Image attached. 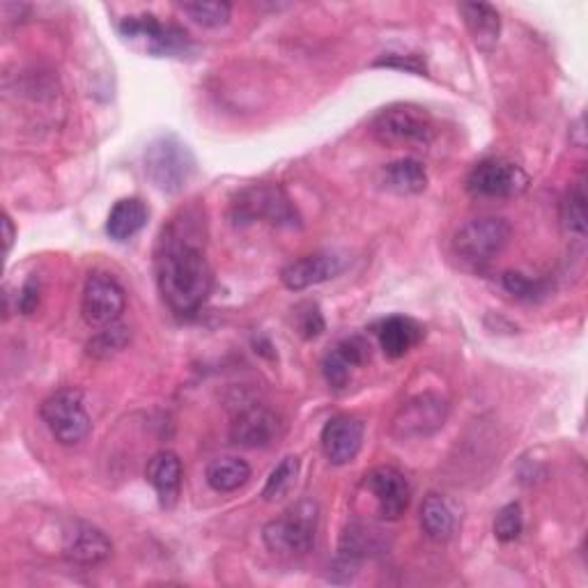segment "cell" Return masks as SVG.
Returning <instances> with one entry per match:
<instances>
[{
    "instance_id": "cell-1",
    "label": "cell",
    "mask_w": 588,
    "mask_h": 588,
    "mask_svg": "<svg viewBox=\"0 0 588 588\" xmlns=\"http://www.w3.org/2000/svg\"><path fill=\"white\" fill-rule=\"evenodd\" d=\"M157 285L168 308L178 315H193L207 302L214 274L203 247L199 218L182 212L163 228L155 253Z\"/></svg>"
},
{
    "instance_id": "cell-2",
    "label": "cell",
    "mask_w": 588,
    "mask_h": 588,
    "mask_svg": "<svg viewBox=\"0 0 588 588\" xmlns=\"http://www.w3.org/2000/svg\"><path fill=\"white\" fill-rule=\"evenodd\" d=\"M317 524H320V506L313 499H302L262 529V541L274 554L304 556L315 547Z\"/></svg>"
},
{
    "instance_id": "cell-3",
    "label": "cell",
    "mask_w": 588,
    "mask_h": 588,
    "mask_svg": "<svg viewBox=\"0 0 588 588\" xmlns=\"http://www.w3.org/2000/svg\"><path fill=\"white\" fill-rule=\"evenodd\" d=\"M117 31L132 48L152 58H184L193 52V44L182 29L159 21L155 14L125 16Z\"/></svg>"
},
{
    "instance_id": "cell-4",
    "label": "cell",
    "mask_w": 588,
    "mask_h": 588,
    "mask_svg": "<svg viewBox=\"0 0 588 588\" xmlns=\"http://www.w3.org/2000/svg\"><path fill=\"white\" fill-rule=\"evenodd\" d=\"M145 176L163 193H180L195 173V157L178 136L166 134L147 145Z\"/></svg>"
},
{
    "instance_id": "cell-5",
    "label": "cell",
    "mask_w": 588,
    "mask_h": 588,
    "mask_svg": "<svg viewBox=\"0 0 588 588\" xmlns=\"http://www.w3.org/2000/svg\"><path fill=\"white\" fill-rule=\"evenodd\" d=\"M42 421L60 446H77L90 434L92 423L79 388H60L39 407Z\"/></svg>"
},
{
    "instance_id": "cell-6",
    "label": "cell",
    "mask_w": 588,
    "mask_h": 588,
    "mask_svg": "<svg viewBox=\"0 0 588 588\" xmlns=\"http://www.w3.org/2000/svg\"><path fill=\"white\" fill-rule=\"evenodd\" d=\"M371 132L384 145H430L437 127L426 109L394 104L375 115Z\"/></svg>"
},
{
    "instance_id": "cell-7",
    "label": "cell",
    "mask_w": 588,
    "mask_h": 588,
    "mask_svg": "<svg viewBox=\"0 0 588 588\" xmlns=\"http://www.w3.org/2000/svg\"><path fill=\"white\" fill-rule=\"evenodd\" d=\"M235 226H249L267 220L272 226H299L297 210L281 186H251L244 189L233 203Z\"/></svg>"
},
{
    "instance_id": "cell-8",
    "label": "cell",
    "mask_w": 588,
    "mask_h": 588,
    "mask_svg": "<svg viewBox=\"0 0 588 588\" xmlns=\"http://www.w3.org/2000/svg\"><path fill=\"white\" fill-rule=\"evenodd\" d=\"M512 239V228L501 216H478L460 226L453 237L455 253L467 262H489L501 256Z\"/></svg>"
},
{
    "instance_id": "cell-9",
    "label": "cell",
    "mask_w": 588,
    "mask_h": 588,
    "mask_svg": "<svg viewBox=\"0 0 588 588\" xmlns=\"http://www.w3.org/2000/svg\"><path fill=\"white\" fill-rule=\"evenodd\" d=\"M449 419V403L437 394H419L398 407L391 419V437L398 441L430 437L444 428Z\"/></svg>"
},
{
    "instance_id": "cell-10",
    "label": "cell",
    "mask_w": 588,
    "mask_h": 588,
    "mask_svg": "<svg viewBox=\"0 0 588 588\" xmlns=\"http://www.w3.org/2000/svg\"><path fill=\"white\" fill-rule=\"evenodd\" d=\"M529 176L524 168L508 159H485L472 168L467 191L476 199H512L524 193Z\"/></svg>"
},
{
    "instance_id": "cell-11",
    "label": "cell",
    "mask_w": 588,
    "mask_h": 588,
    "mask_svg": "<svg viewBox=\"0 0 588 588\" xmlns=\"http://www.w3.org/2000/svg\"><path fill=\"white\" fill-rule=\"evenodd\" d=\"M127 294L125 287L117 283L106 272H94L88 276L83 297H81V313L83 320L90 327H111L120 320V315L125 313Z\"/></svg>"
},
{
    "instance_id": "cell-12",
    "label": "cell",
    "mask_w": 588,
    "mask_h": 588,
    "mask_svg": "<svg viewBox=\"0 0 588 588\" xmlns=\"http://www.w3.org/2000/svg\"><path fill=\"white\" fill-rule=\"evenodd\" d=\"M361 489L373 499L380 518L388 522L400 520L411 501L409 480L400 470L388 467V464L368 472L361 480Z\"/></svg>"
},
{
    "instance_id": "cell-13",
    "label": "cell",
    "mask_w": 588,
    "mask_h": 588,
    "mask_svg": "<svg viewBox=\"0 0 588 588\" xmlns=\"http://www.w3.org/2000/svg\"><path fill=\"white\" fill-rule=\"evenodd\" d=\"M281 434L279 414L269 407L253 405L239 411L230 426V441L241 449H267Z\"/></svg>"
},
{
    "instance_id": "cell-14",
    "label": "cell",
    "mask_w": 588,
    "mask_h": 588,
    "mask_svg": "<svg viewBox=\"0 0 588 588\" xmlns=\"http://www.w3.org/2000/svg\"><path fill=\"white\" fill-rule=\"evenodd\" d=\"M363 432H365V426L361 419H357V416H348V414L333 416L320 434V444H323L327 460L336 464V467L350 464L361 451Z\"/></svg>"
},
{
    "instance_id": "cell-15",
    "label": "cell",
    "mask_w": 588,
    "mask_h": 588,
    "mask_svg": "<svg viewBox=\"0 0 588 588\" xmlns=\"http://www.w3.org/2000/svg\"><path fill=\"white\" fill-rule=\"evenodd\" d=\"M340 272H342V260L338 256L310 253V256H304L299 260H292L281 272V281L287 290L302 292L306 287L320 285V283L333 279Z\"/></svg>"
},
{
    "instance_id": "cell-16",
    "label": "cell",
    "mask_w": 588,
    "mask_h": 588,
    "mask_svg": "<svg viewBox=\"0 0 588 588\" xmlns=\"http://www.w3.org/2000/svg\"><path fill=\"white\" fill-rule=\"evenodd\" d=\"M147 483L155 487L161 508H173L182 487V460L173 451H159L147 464Z\"/></svg>"
},
{
    "instance_id": "cell-17",
    "label": "cell",
    "mask_w": 588,
    "mask_h": 588,
    "mask_svg": "<svg viewBox=\"0 0 588 588\" xmlns=\"http://www.w3.org/2000/svg\"><path fill=\"white\" fill-rule=\"evenodd\" d=\"M457 10L478 52L493 54L501 35V16L497 8L489 3H462Z\"/></svg>"
},
{
    "instance_id": "cell-18",
    "label": "cell",
    "mask_w": 588,
    "mask_h": 588,
    "mask_svg": "<svg viewBox=\"0 0 588 588\" xmlns=\"http://www.w3.org/2000/svg\"><path fill=\"white\" fill-rule=\"evenodd\" d=\"M113 545L104 531L92 524H77L67 538L65 556L79 566H97L111 556Z\"/></svg>"
},
{
    "instance_id": "cell-19",
    "label": "cell",
    "mask_w": 588,
    "mask_h": 588,
    "mask_svg": "<svg viewBox=\"0 0 588 588\" xmlns=\"http://www.w3.org/2000/svg\"><path fill=\"white\" fill-rule=\"evenodd\" d=\"M382 352L388 359H403L411 348H416L423 338V327L405 315L386 317L377 329Z\"/></svg>"
},
{
    "instance_id": "cell-20",
    "label": "cell",
    "mask_w": 588,
    "mask_h": 588,
    "mask_svg": "<svg viewBox=\"0 0 588 588\" xmlns=\"http://www.w3.org/2000/svg\"><path fill=\"white\" fill-rule=\"evenodd\" d=\"M382 547L380 543V531L368 527V524H350L340 538V547H338V566L342 570H348L350 566H357L359 561L365 556L375 554Z\"/></svg>"
},
{
    "instance_id": "cell-21",
    "label": "cell",
    "mask_w": 588,
    "mask_h": 588,
    "mask_svg": "<svg viewBox=\"0 0 588 588\" xmlns=\"http://www.w3.org/2000/svg\"><path fill=\"white\" fill-rule=\"evenodd\" d=\"M147 216H150V210L140 199H122L109 214L106 233L113 241H127L145 228Z\"/></svg>"
},
{
    "instance_id": "cell-22",
    "label": "cell",
    "mask_w": 588,
    "mask_h": 588,
    "mask_svg": "<svg viewBox=\"0 0 588 588\" xmlns=\"http://www.w3.org/2000/svg\"><path fill=\"white\" fill-rule=\"evenodd\" d=\"M205 478L214 493L228 495L249 483L251 467H249V462L241 457H216L207 464Z\"/></svg>"
},
{
    "instance_id": "cell-23",
    "label": "cell",
    "mask_w": 588,
    "mask_h": 588,
    "mask_svg": "<svg viewBox=\"0 0 588 588\" xmlns=\"http://www.w3.org/2000/svg\"><path fill=\"white\" fill-rule=\"evenodd\" d=\"M421 529L432 543H446L455 531L453 510L444 497L428 495L421 504Z\"/></svg>"
},
{
    "instance_id": "cell-24",
    "label": "cell",
    "mask_w": 588,
    "mask_h": 588,
    "mask_svg": "<svg viewBox=\"0 0 588 588\" xmlns=\"http://www.w3.org/2000/svg\"><path fill=\"white\" fill-rule=\"evenodd\" d=\"M384 182L398 193H421L428 186V173L421 161L400 159L384 168Z\"/></svg>"
},
{
    "instance_id": "cell-25",
    "label": "cell",
    "mask_w": 588,
    "mask_h": 588,
    "mask_svg": "<svg viewBox=\"0 0 588 588\" xmlns=\"http://www.w3.org/2000/svg\"><path fill=\"white\" fill-rule=\"evenodd\" d=\"M561 226L568 235L586 237V182L579 178L566 193L561 203Z\"/></svg>"
},
{
    "instance_id": "cell-26",
    "label": "cell",
    "mask_w": 588,
    "mask_h": 588,
    "mask_svg": "<svg viewBox=\"0 0 588 588\" xmlns=\"http://www.w3.org/2000/svg\"><path fill=\"white\" fill-rule=\"evenodd\" d=\"M180 10L203 29L226 26L233 14V5L226 0H186L180 3Z\"/></svg>"
},
{
    "instance_id": "cell-27",
    "label": "cell",
    "mask_w": 588,
    "mask_h": 588,
    "mask_svg": "<svg viewBox=\"0 0 588 588\" xmlns=\"http://www.w3.org/2000/svg\"><path fill=\"white\" fill-rule=\"evenodd\" d=\"M297 474H299V457L297 455L283 457L264 483V489H262L264 501H279L287 497L294 483H297Z\"/></svg>"
},
{
    "instance_id": "cell-28",
    "label": "cell",
    "mask_w": 588,
    "mask_h": 588,
    "mask_svg": "<svg viewBox=\"0 0 588 588\" xmlns=\"http://www.w3.org/2000/svg\"><path fill=\"white\" fill-rule=\"evenodd\" d=\"M127 342H129V329L115 323L111 327H104L88 342V354L94 359H109L111 354L125 350Z\"/></svg>"
},
{
    "instance_id": "cell-29",
    "label": "cell",
    "mask_w": 588,
    "mask_h": 588,
    "mask_svg": "<svg viewBox=\"0 0 588 588\" xmlns=\"http://www.w3.org/2000/svg\"><path fill=\"white\" fill-rule=\"evenodd\" d=\"M524 529V512L520 504L504 506L495 518V535L499 543H514Z\"/></svg>"
},
{
    "instance_id": "cell-30",
    "label": "cell",
    "mask_w": 588,
    "mask_h": 588,
    "mask_svg": "<svg viewBox=\"0 0 588 588\" xmlns=\"http://www.w3.org/2000/svg\"><path fill=\"white\" fill-rule=\"evenodd\" d=\"M501 283L512 294V297L524 299V302L541 299V297H545V292H547V285L543 281L529 279V276H524L520 272H506L501 276Z\"/></svg>"
},
{
    "instance_id": "cell-31",
    "label": "cell",
    "mask_w": 588,
    "mask_h": 588,
    "mask_svg": "<svg viewBox=\"0 0 588 588\" xmlns=\"http://www.w3.org/2000/svg\"><path fill=\"white\" fill-rule=\"evenodd\" d=\"M350 373H352L350 361L333 348L323 361V375H325L327 384L338 388V391L346 388L350 382Z\"/></svg>"
},
{
    "instance_id": "cell-32",
    "label": "cell",
    "mask_w": 588,
    "mask_h": 588,
    "mask_svg": "<svg viewBox=\"0 0 588 588\" xmlns=\"http://www.w3.org/2000/svg\"><path fill=\"white\" fill-rule=\"evenodd\" d=\"M297 317H299V333L306 338V340H313L320 336L325 331V317L320 313V308H317L315 304H302L297 308Z\"/></svg>"
},
{
    "instance_id": "cell-33",
    "label": "cell",
    "mask_w": 588,
    "mask_h": 588,
    "mask_svg": "<svg viewBox=\"0 0 588 588\" xmlns=\"http://www.w3.org/2000/svg\"><path fill=\"white\" fill-rule=\"evenodd\" d=\"M375 67H398V69H407L414 74L426 71V63L419 56H396V54H388L386 58H380L375 63Z\"/></svg>"
},
{
    "instance_id": "cell-34",
    "label": "cell",
    "mask_w": 588,
    "mask_h": 588,
    "mask_svg": "<svg viewBox=\"0 0 588 588\" xmlns=\"http://www.w3.org/2000/svg\"><path fill=\"white\" fill-rule=\"evenodd\" d=\"M39 304V283L37 279H31L26 285L21 287V294L16 299V308L23 313V315H31Z\"/></svg>"
},
{
    "instance_id": "cell-35",
    "label": "cell",
    "mask_w": 588,
    "mask_h": 588,
    "mask_svg": "<svg viewBox=\"0 0 588 588\" xmlns=\"http://www.w3.org/2000/svg\"><path fill=\"white\" fill-rule=\"evenodd\" d=\"M14 237H16V230H14V224L12 218L8 214H3V241H5V256L12 251L14 247Z\"/></svg>"
}]
</instances>
